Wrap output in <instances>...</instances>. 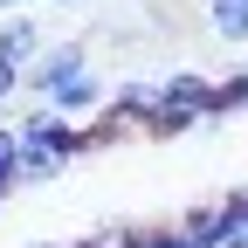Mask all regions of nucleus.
<instances>
[{
	"label": "nucleus",
	"mask_w": 248,
	"mask_h": 248,
	"mask_svg": "<svg viewBox=\"0 0 248 248\" xmlns=\"http://www.w3.org/2000/svg\"><path fill=\"white\" fill-rule=\"evenodd\" d=\"M131 248H200V241L172 221V228H138V241H131Z\"/></svg>",
	"instance_id": "nucleus-10"
},
{
	"label": "nucleus",
	"mask_w": 248,
	"mask_h": 248,
	"mask_svg": "<svg viewBox=\"0 0 248 248\" xmlns=\"http://www.w3.org/2000/svg\"><path fill=\"white\" fill-rule=\"evenodd\" d=\"M42 48H48V35H42L35 14H7V21H0V55H7V62H21V69H28Z\"/></svg>",
	"instance_id": "nucleus-6"
},
{
	"label": "nucleus",
	"mask_w": 248,
	"mask_h": 248,
	"mask_svg": "<svg viewBox=\"0 0 248 248\" xmlns=\"http://www.w3.org/2000/svg\"><path fill=\"white\" fill-rule=\"evenodd\" d=\"M0 200H7V186H0Z\"/></svg>",
	"instance_id": "nucleus-14"
},
{
	"label": "nucleus",
	"mask_w": 248,
	"mask_h": 248,
	"mask_svg": "<svg viewBox=\"0 0 248 248\" xmlns=\"http://www.w3.org/2000/svg\"><path fill=\"white\" fill-rule=\"evenodd\" d=\"M200 14H207V28H214V42H248V0H200Z\"/></svg>",
	"instance_id": "nucleus-7"
},
{
	"label": "nucleus",
	"mask_w": 248,
	"mask_h": 248,
	"mask_svg": "<svg viewBox=\"0 0 248 248\" xmlns=\"http://www.w3.org/2000/svg\"><path fill=\"white\" fill-rule=\"evenodd\" d=\"M21 90H28V69H21V62H7V55H0V110H7V104L21 97Z\"/></svg>",
	"instance_id": "nucleus-11"
},
{
	"label": "nucleus",
	"mask_w": 248,
	"mask_h": 248,
	"mask_svg": "<svg viewBox=\"0 0 248 248\" xmlns=\"http://www.w3.org/2000/svg\"><path fill=\"white\" fill-rule=\"evenodd\" d=\"M179 228L193 234L200 248H221L228 234H241V228H248V193H228V200H207V207H193V214H186Z\"/></svg>",
	"instance_id": "nucleus-4"
},
{
	"label": "nucleus",
	"mask_w": 248,
	"mask_h": 248,
	"mask_svg": "<svg viewBox=\"0 0 248 248\" xmlns=\"http://www.w3.org/2000/svg\"><path fill=\"white\" fill-rule=\"evenodd\" d=\"M14 131H21V152H55V159H76V152H90V145H97V138L83 131V124L55 117L48 104H42V110H28Z\"/></svg>",
	"instance_id": "nucleus-2"
},
{
	"label": "nucleus",
	"mask_w": 248,
	"mask_h": 248,
	"mask_svg": "<svg viewBox=\"0 0 248 248\" xmlns=\"http://www.w3.org/2000/svg\"><path fill=\"white\" fill-rule=\"evenodd\" d=\"M42 104H48L55 117H69V124H76V117H104L110 90H104V76H97V69H83V76H69V83H62L55 97H42Z\"/></svg>",
	"instance_id": "nucleus-5"
},
{
	"label": "nucleus",
	"mask_w": 248,
	"mask_h": 248,
	"mask_svg": "<svg viewBox=\"0 0 248 248\" xmlns=\"http://www.w3.org/2000/svg\"><path fill=\"white\" fill-rule=\"evenodd\" d=\"M131 241H138V228H131V221H104L97 234H83L76 248H131Z\"/></svg>",
	"instance_id": "nucleus-9"
},
{
	"label": "nucleus",
	"mask_w": 248,
	"mask_h": 248,
	"mask_svg": "<svg viewBox=\"0 0 248 248\" xmlns=\"http://www.w3.org/2000/svg\"><path fill=\"white\" fill-rule=\"evenodd\" d=\"M7 14H21V0H0V21H7Z\"/></svg>",
	"instance_id": "nucleus-12"
},
{
	"label": "nucleus",
	"mask_w": 248,
	"mask_h": 248,
	"mask_svg": "<svg viewBox=\"0 0 248 248\" xmlns=\"http://www.w3.org/2000/svg\"><path fill=\"white\" fill-rule=\"evenodd\" d=\"M0 186H7V193L21 186V131L14 124H0Z\"/></svg>",
	"instance_id": "nucleus-8"
},
{
	"label": "nucleus",
	"mask_w": 248,
	"mask_h": 248,
	"mask_svg": "<svg viewBox=\"0 0 248 248\" xmlns=\"http://www.w3.org/2000/svg\"><path fill=\"white\" fill-rule=\"evenodd\" d=\"M83 69H90V42H48L28 62V90H35V97H55V90L69 76H83Z\"/></svg>",
	"instance_id": "nucleus-3"
},
{
	"label": "nucleus",
	"mask_w": 248,
	"mask_h": 248,
	"mask_svg": "<svg viewBox=\"0 0 248 248\" xmlns=\"http://www.w3.org/2000/svg\"><path fill=\"white\" fill-rule=\"evenodd\" d=\"M42 7H83V0H42Z\"/></svg>",
	"instance_id": "nucleus-13"
},
{
	"label": "nucleus",
	"mask_w": 248,
	"mask_h": 248,
	"mask_svg": "<svg viewBox=\"0 0 248 248\" xmlns=\"http://www.w3.org/2000/svg\"><path fill=\"white\" fill-rule=\"evenodd\" d=\"M200 117H221V83H214V76H193V69L166 76V97H159L152 131L172 138V131H186V124H200Z\"/></svg>",
	"instance_id": "nucleus-1"
}]
</instances>
